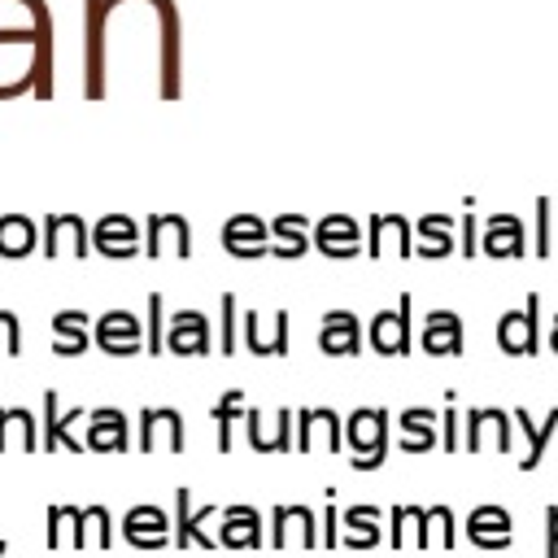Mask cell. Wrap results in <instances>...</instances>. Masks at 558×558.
I'll use <instances>...</instances> for the list:
<instances>
[{"label": "cell", "instance_id": "cell-1", "mask_svg": "<svg viewBox=\"0 0 558 558\" xmlns=\"http://www.w3.org/2000/svg\"><path fill=\"white\" fill-rule=\"evenodd\" d=\"M26 92L52 96V13L44 0H31L22 26H0V100Z\"/></svg>", "mask_w": 558, "mask_h": 558}, {"label": "cell", "instance_id": "cell-22", "mask_svg": "<svg viewBox=\"0 0 558 558\" xmlns=\"http://www.w3.org/2000/svg\"><path fill=\"white\" fill-rule=\"evenodd\" d=\"M92 253L100 257H113V262H126L140 253V222L131 214H105L96 227H92Z\"/></svg>", "mask_w": 558, "mask_h": 558}, {"label": "cell", "instance_id": "cell-44", "mask_svg": "<svg viewBox=\"0 0 558 558\" xmlns=\"http://www.w3.org/2000/svg\"><path fill=\"white\" fill-rule=\"evenodd\" d=\"M174 545H192V488L174 493Z\"/></svg>", "mask_w": 558, "mask_h": 558}, {"label": "cell", "instance_id": "cell-12", "mask_svg": "<svg viewBox=\"0 0 558 558\" xmlns=\"http://www.w3.org/2000/svg\"><path fill=\"white\" fill-rule=\"evenodd\" d=\"M292 440H296L301 453H310V449L340 453V449H344V423H340V414L327 410V405H318V410H296Z\"/></svg>", "mask_w": 558, "mask_h": 558}, {"label": "cell", "instance_id": "cell-35", "mask_svg": "<svg viewBox=\"0 0 558 558\" xmlns=\"http://www.w3.org/2000/svg\"><path fill=\"white\" fill-rule=\"evenodd\" d=\"M39 244V227L26 214H0V257H31Z\"/></svg>", "mask_w": 558, "mask_h": 558}, {"label": "cell", "instance_id": "cell-3", "mask_svg": "<svg viewBox=\"0 0 558 558\" xmlns=\"http://www.w3.org/2000/svg\"><path fill=\"white\" fill-rule=\"evenodd\" d=\"M410 310H414V296L401 292L392 310H379L371 323H366V344L379 353V357H405L414 349V336H410Z\"/></svg>", "mask_w": 558, "mask_h": 558}, {"label": "cell", "instance_id": "cell-13", "mask_svg": "<svg viewBox=\"0 0 558 558\" xmlns=\"http://www.w3.org/2000/svg\"><path fill=\"white\" fill-rule=\"evenodd\" d=\"M144 253L148 257H192V227L183 214H148L144 218Z\"/></svg>", "mask_w": 558, "mask_h": 558}, {"label": "cell", "instance_id": "cell-43", "mask_svg": "<svg viewBox=\"0 0 558 558\" xmlns=\"http://www.w3.org/2000/svg\"><path fill=\"white\" fill-rule=\"evenodd\" d=\"M549 214H554V201L541 196L536 201V240H532V253L536 257H549L554 253V222H549Z\"/></svg>", "mask_w": 558, "mask_h": 558}, {"label": "cell", "instance_id": "cell-5", "mask_svg": "<svg viewBox=\"0 0 558 558\" xmlns=\"http://www.w3.org/2000/svg\"><path fill=\"white\" fill-rule=\"evenodd\" d=\"M39 410H44V423H39V449H44V453H57V449L87 453V449H83V436H74V423H87V410H83V405L61 410V397L48 388V392L39 397Z\"/></svg>", "mask_w": 558, "mask_h": 558}, {"label": "cell", "instance_id": "cell-36", "mask_svg": "<svg viewBox=\"0 0 558 558\" xmlns=\"http://www.w3.org/2000/svg\"><path fill=\"white\" fill-rule=\"evenodd\" d=\"M74 545L78 549H109L113 545V514H109V506H83L78 510Z\"/></svg>", "mask_w": 558, "mask_h": 558}, {"label": "cell", "instance_id": "cell-27", "mask_svg": "<svg viewBox=\"0 0 558 558\" xmlns=\"http://www.w3.org/2000/svg\"><path fill=\"white\" fill-rule=\"evenodd\" d=\"M453 214H423L414 222V253L427 262H440L449 253H458V235H453Z\"/></svg>", "mask_w": 558, "mask_h": 558}, {"label": "cell", "instance_id": "cell-25", "mask_svg": "<svg viewBox=\"0 0 558 558\" xmlns=\"http://www.w3.org/2000/svg\"><path fill=\"white\" fill-rule=\"evenodd\" d=\"M122 541L135 549H161L170 545V514L161 506H131L122 519Z\"/></svg>", "mask_w": 558, "mask_h": 558}, {"label": "cell", "instance_id": "cell-33", "mask_svg": "<svg viewBox=\"0 0 558 558\" xmlns=\"http://www.w3.org/2000/svg\"><path fill=\"white\" fill-rule=\"evenodd\" d=\"M4 449H22V453L39 449V427L26 405H0V453Z\"/></svg>", "mask_w": 558, "mask_h": 558}, {"label": "cell", "instance_id": "cell-45", "mask_svg": "<svg viewBox=\"0 0 558 558\" xmlns=\"http://www.w3.org/2000/svg\"><path fill=\"white\" fill-rule=\"evenodd\" d=\"M458 253H462V257H475V253H480V218L471 214V205H466V214H462V222H458Z\"/></svg>", "mask_w": 558, "mask_h": 558}, {"label": "cell", "instance_id": "cell-7", "mask_svg": "<svg viewBox=\"0 0 558 558\" xmlns=\"http://www.w3.org/2000/svg\"><path fill=\"white\" fill-rule=\"evenodd\" d=\"M292 423H296V414H292L288 405H275V410H257V405H248V414H244L248 449H257V453H288V449H296V440H292Z\"/></svg>", "mask_w": 558, "mask_h": 558}, {"label": "cell", "instance_id": "cell-10", "mask_svg": "<svg viewBox=\"0 0 558 558\" xmlns=\"http://www.w3.org/2000/svg\"><path fill=\"white\" fill-rule=\"evenodd\" d=\"M209 349H214L209 314H201V310H174L166 318V353H174V357H205Z\"/></svg>", "mask_w": 558, "mask_h": 558}, {"label": "cell", "instance_id": "cell-6", "mask_svg": "<svg viewBox=\"0 0 558 558\" xmlns=\"http://www.w3.org/2000/svg\"><path fill=\"white\" fill-rule=\"evenodd\" d=\"M92 344L109 357H135L144 353V323L131 310H105L92 323Z\"/></svg>", "mask_w": 558, "mask_h": 558}, {"label": "cell", "instance_id": "cell-46", "mask_svg": "<svg viewBox=\"0 0 558 558\" xmlns=\"http://www.w3.org/2000/svg\"><path fill=\"white\" fill-rule=\"evenodd\" d=\"M0 349H4L9 357L22 353V323H17L13 310H0Z\"/></svg>", "mask_w": 558, "mask_h": 558}, {"label": "cell", "instance_id": "cell-15", "mask_svg": "<svg viewBox=\"0 0 558 558\" xmlns=\"http://www.w3.org/2000/svg\"><path fill=\"white\" fill-rule=\"evenodd\" d=\"M527 248L532 244H527V227L519 214H488L480 222V253L484 257L506 262V257H523Z\"/></svg>", "mask_w": 558, "mask_h": 558}, {"label": "cell", "instance_id": "cell-40", "mask_svg": "<svg viewBox=\"0 0 558 558\" xmlns=\"http://www.w3.org/2000/svg\"><path fill=\"white\" fill-rule=\"evenodd\" d=\"M74 532H78V506H48V545L65 549L74 545Z\"/></svg>", "mask_w": 558, "mask_h": 558}, {"label": "cell", "instance_id": "cell-29", "mask_svg": "<svg viewBox=\"0 0 558 558\" xmlns=\"http://www.w3.org/2000/svg\"><path fill=\"white\" fill-rule=\"evenodd\" d=\"M92 349V318L83 310H57L52 314V353L78 357Z\"/></svg>", "mask_w": 558, "mask_h": 558}, {"label": "cell", "instance_id": "cell-19", "mask_svg": "<svg viewBox=\"0 0 558 558\" xmlns=\"http://www.w3.org/2000/svg\"><path fill=\"white\" fill-rule=\"evenodd\" d=\"M222 248L240 262L270 257V222H262L257 214H231L222 222Z\"/></svg>", "mask_w": 558, "mask_h": 558}, {"label": "cell", "instance_id": "cell-9", "mask_svg": "<svg viewBox=\"0 0 558 558\" xmlns=\"http://www.w3.org/2000/svg\"><path fill=\"white\" fill-rule=\"evenodd\" d=\"M362 235H366V227L353 222L349 214H327V218H318L314 231H310L314 248H318L323 257H331V262H353V257L366 248Z\"/></svg>", "mask_w": 558, "mask_h": 558}, {"label": "cell", "instance_id": "cell-24", "mask_svg": "<svg viewBox=\"0 0 558 558\" xmlns=\"http://www.w3.org/2000/svg\"><path fill=\"white\" fill-rule=\"evenodd\" d=\"M466 541L480 545V549H510L514 545V519H510V510L506 506H493V501L475 506L466 514Z\"/></svg>", "mask_w": 558, "mask_h": 558}, {"label": "cell", "instance_id": "cell-26", "mask_svg": "<svg viewBox=\"0 0 558 558\" xmlns=\"http://www.w3.org/2000/svg\"><path fill=\"white\" fill-rule=\"evenodd\" d=\"M514 427L523 432V458H519V471H536L541 466V458H545V449H549V440L558 436V405L536 423L532 414H527V405H514Z\"/></svg>", "mask_w": 558, "mask_h": 558}, {"label": "cell", "instance_id": "cell-31", "mask_svg": "<svg viewBox=\"0 0 558 558\" xmlns=\"http://www.w3.org/2000/svg\"><path fill=\"white\" fill-rule=\"evenodd\" d=\"M310 248V218L305 214H279L270 218V257L292 262Z\"/></svg>", "mask_w": 558, "mask_h": 558}, {"label": "cell", "instance_id": "cell-48", "mask_svg": "<svg viewBox=\"0 0 558 558\" xmlns=\"http://www.w3.org/2000/svg\"><path fill=\"white\" fill-rule=\"evenodd\" d=\"M545 558H558V506H545Z\"/></svg>", "mask_w": 558, "mask_h": 558}, {"label": "cell", "instance_id": "cell-8", "mask_svg": "<svg viewBox=\"0 0 558 558\" xmlns=\"http://www.w3.org/2000/svg\"><path fill=\"white\" fill-rule=\"evenodd\" d=\"M39 244H44V257H87L92 253V227L78 214H44Z\"/></svg>", "mask_w": 558, "mask_h": 558}, {"label": "cell", "instance_id": "cell-18", "mask_svg": "<svg viewBox=\"0 0 558 558\" xmlns=\"http://www.w3.org/2000/svg\"><path fill=\"white\" fill-rule=\"evenodd\" d=\"M275 549H314L318 545V519L310 506H275L270 510V541Z\"/></svg>", "mask_w": 558, "mask_h": 558}, {"label": "cell", "instance_id": "cell-41", "mask_svg": "<svg viewBox=\"0 0 558 558\" xmlns=\"http://www.w3.org/2000/svg\"><path fill=\"white\" fill-rule=\"evenodd\" d=\"M144 353H166V301H161V292L148 296V314H144Z\"/></svg>", "mask_w": 558, "mask_h": 558}, {"label": "cell", "instance_id": "cell-2", "mask_svg": "<svg viewBox=\"0 0 558 558\" xmlns=\"http://www.w3.org/2000/svg\"><path fill=\"white\" fill-rule=\"evenodd\" d=\"M344 436H349L353 471H379L388 458V410L384 405H357L344 423Z\"/></svg>", "mask_w": 558, "mask_h": 558}, {"label": "cell", "instance_id": "cell-42", "mask_svg": "<svg viewBox=\"0 0 558 558\" xmlns=\"http://www.w3.org/2000/svg\"><path fill=\"white\" fill-rule=\"evenodd\" d=\"M445 401H449V405H445V414H440V449H445V453H458V449H462V414H458V405H453L458 397L445 392Z\"/></svg>", "mask_w": 558, "mask_h": 558}, {"label": "cell", "instance_id": "cell-23", "mask_svg": "<svg viewBox=\"0 0 558 558\" xmlns=\"http://www.w3.org/2000/svg\"><path fill=\"white\" fill-rule=\"evenodd\" d=\"M418 349L427 357H458L466 349L462 318L453 310H427L423 314V331H418Z\"/></svg>", "mask_w": 558, "mask_h": 558}, {"label": "cell", "instance_id": "cell-37", "mask_svg": "<svg viewBox=\"0 0 558 558\" xmlns=\"http://www.w3.org/2000/svg\"><path fill=\"white\" fill-rule=\"evenodd\" d=\"M388 523V545H423V506H392Z\"/></svg>", "mask_w": 558, "mask_h": 558}, {"label": "cell", "instance_id": "cell-38", "mask_svg": "<svg viewBox=\"0 0 558 558\" xmlns=\"http://www.w3.org/2000/svg\"><path fill=\"white\" fill-rule=\"evenodd\" d=\"M453 510L449 506H423V545L453 549Z\"/></svg>", "mask_w": 558, "mask_h": 558}, {"label": "cell", "instance_id": "cell-34", "mask_svg": "<svg viewBox=\"0 0 558 558\" xmlns=\"http://www.w3.org/2000/svg\"><path fill=\"white\" fill-rule=\"evenodd\" d=\"M248 414V405H244V392L240 388H227L214 405H209V418H214V427H218V453H231L235 449V423Z\"/></svg>", "mask_w": 558, "mask_h": 558}, {"label": "cell", "instance_id": "cell-14", "mask_svg": "<svg viewBox=\"0 0 558 558\" xmlns=\"http://www.w3.org/2000/svg\"><path fill=\"white\" fill-rule=\"evenodd\" d=\"M414 257V222L405 214H371L366 218V257Z\"/></svg>", "mask_w": 558, "mask_h": 558}, {"label": "cell", "instance_id": "cell-39", "mask_svg": "<svg viewBox=\"0 0 558 558\" xmlns=\"http://www.w3.org/2000/svg\"><path fill=\"white\" fill-rule=\"evenodd\" d=\"M214 349H218L222 357L240 353V327H235V292H222V301H218V340H214Z\"/></svg>", "mask_w": 558, "mask_h": 558}, {"label": "cell", "instance_id": "cell-47", "mask_svg": "<svg viewBox=\"0 0 558 558\" xmlns=\"http://www.w3.org/2000/svg\"><path fill=\"white\" fill-rule=\"evenodd\" d=\"M318 545H340V510L336 506H323V519H318Z\"/></svg>", "mask_w": 558, "mask_h": 558}, {"label": "cell", "instance_id": "cell-28", "mask_svg": "<svg viewBox=\"0 0 558 558\" xmlns=\"http://www.w3.org/2000/svg\"><path fill=\"white\" fill-rule=\"evenodd\" d=\"M218 545H227V549H253V545H266L257 506H222Z\"/></svg>", "mask_w": 558, "mask_h": 558}, {"label": "cell", "instance_id": "cell-30", "mask_svg": "<svg viewBox=\"0 0 558 558\" xmlns=\"http://www.w3.org/2000/svg\"><path fill=\"white\" fill-rule=\"evenodd\" d=\"M379 527H384V510L379 506L340 510V545H349V549H375L379 545Z\"/></svg>", "mask_w": 558, "mask_h": 558}, {"label": "cell", "instance_id": "cell-17", "mask_svg": "<svg viewBox=\"0 0 558 558\" xmlns=\"http://www.w3.org/2000/svg\"><path fill=\"white\" fill-rule=\"evenodd\" d=\"M183 445H187L183 414L174 405H144L140 410V453H153V449L183 453Z\"/></svg>", "mask_w": 558, "mask_h": 558}, {"label": "cell", "instance_id": "cell-20", "mask_svg": "<svg viewBox=\"0 0 558 558\" xmlns=\"http://www.w3.org/2000/svg\"><path fill=\"white\" fill-rule=\"evenodd\" d=\"M244 349L253 357H283L288 353V310H275V314L244 310Z\"/></svg>", "mask_w": 558, "mask_h": 558}, {"label": "cell", "instance_id": "cell-32", "mask_svg": "<svg viewBox=\"0 0 558 558\" xmlns=\"http://www.w3.org/2000/svg\"><path fill=\"white\" fill-rule=\"evenodd\" d=\"M401 449L405 453H427L440 445V427H436V410L432 405H418V410H401Z\"/></svg>", "mask_w": 558, "mask_h": 558}, {"label": "cell", "instance_id": "cell-21", "mask_svg": "<svg viewBox=\"0 0 558 558\" xmlns=\"http://www.w3.org/2000/svg\"><path fill=\"white\" fill-rule=\"evenodd\" d=\"M83 449H87V453H126V449H131V427H126V414H122L118 405L87 410Z\"/></svg>", "mask_w": 558, "mask_h": 558}, {"label": "cell", "instance_id": "cell-11", "mask_svg": "<svg viewBox=\"0 0 558 558\" xmlns=\"http://www.w3.org/2000/svg\"><path fill=\"white\" fill-rule=\"evenodd\" d=\"M484 445H493L497 453H510L514 449V432H510V414L488 405V410H466L462 418V449L466 453H480Z\"/></svg>", "mask_w": 558, "mask_h": 558}, {"label": "cell", "instance_id": "cell-16", "mask_svg": "<svg viewBox=\"0 0 558 558\" xmlns=\"http://www.w3.org/2000/svg\"><path fill=\"white\" fill-rule=\"evenodd\" d=\"M366 344V327L353 310H327L318 318V349L327 357H357Z\"/></svg>", "mask_w": 558, "mask_h": 558}, {"label": "cell", "instance_id": "cell-49", "mask_svg": "<svg viewBox=\"0 0 558 558\" xmlns=\"http://www.w3.org/2000/svg\"><path fill=\"white\" fill-rule=\"evenodd\" d=\"M549 349L558 353V314H554V323H549Z\"/></svg>", "mask_w": 558, "mask_h": 558}, {"label": "cell", "instance_id": "cell-4", "mask_svg": "<svg viewBox=\"0 0 558 558\" xmlns=\"http://www.w3.org/2000/svg\"><path fill=\"white\" fill-rule=\"evenodd\" d=\"M497 344L510 357H536L541 353V296L532 292L523 310H506L497 318Z\"/></svg>", "mask_w": 558, "mask_h": 558}]
</instances>
